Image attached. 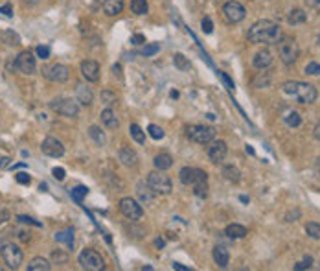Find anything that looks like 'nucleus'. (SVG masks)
Listing matches in <instances>:
<instances>
[{"label": "nucleus", "mask_w": 320, "mask_h": 271, "mask_svg": "<svg viewBox=\"0 0 320 271\" xmlns=\"http://www.w3.org/2000/svg\"><path fill=\"white\" fill-rule=\"evenodd\" d=\"M15 179H17V183H20V185H30V181H31V177L28 175L26 172H18L17 175H15Z\"/></svg>", "instance_id": "obj_47"}, {"label": "nucleus", "mask_w": 320, "mask_h": 271, "mask_svg": "<svg viewBox=\"0 0 320 271\" xmlns=\"http://www.w3.org/2000/svg\"><path fill=\"white\" fill-rule=\"evenodd\" d=\"M131 43H133V45H144V43H146V37H144L142 33H137V35L131 37Z\"/></svg>", "instance_id": "obj_51"}, {"label": "nucleus", "mask_w": 320, "mask_h": 271, "mask_svg": "<svg viewBox=\"0 0 320 271\" xmlns=\"http://www.w3.org/2000/svg\"><path fill=\"white\" fill-rule=\"evenodd\" d=\"M206 190H208V185H206V183H201V185H193V194H195L197 197H201V199H204V197H206V194H208Z\"/></svg>", "instance_id": "obj_42"}, {"label": "nucleus", "mask_w": 320, "mask_h": 271, "mask_svg": "<svg viewBox=\"0 0 320 271\" xmlns=\"http://www.w3.org/2000/svg\"><path fill=\"white\" fill-rule=\"evenodd\" d=\"M305 74L307 76H319L320 74V63H307L305 65Z\"/></svg>", "instance_id": "obj_45"}, {"label": "nucleus", "mask_w": 320, "mask_h": 271, "mask_svg": "<svg viewBox=\"0 0 320 271\" xmlns=\"http://www.w3.org/2000/svg\"><path fill=\"white\" fill-rule=\"evenodd\" d=\"M101 102L105 103V105H114L116 103V94L110 93V91H101Z\"/></svg>", "instance_id": "obj_40"}, {"label": "nucleus", "mask_w": 320, "mask_h": 271, "mask_svg": "<svg viewBox=\"0 0 320 271\" xmlns=\"http://www.w3.org/2000/svg\"><path fill=\"white\" fill-rule=\"evenodd\" d=\"M171 98H179V93H177V91H171Z\"/></svg>", "instance_id": "obj_59"}, {"label": "nucleus", "mask_w": 320, "mask_h": 271, "mask_svg": "<svg viewBox=\"0 0 320 271\" xmlns=\"http://www.w3.org/2000/svg\"><path fill=\"white\" fill-rule=\"evenodd\" d=\"M13 66L17 68L20 74H24V76L35 74L37 61H35V56H33V52H31V50H24V52H20V54L17 56V59H15Z\"/></svg>", "instance_id": "obj_9"}, {"label": "nucleus", "mask_w": 320, "mask_h": 271, "mask_svg": "<svg viewBox=\"0 0 320 271\" xmlns=\"http://www.w3.org/2000/svg\"><path fill=\"white\" fill-rule=\"evenodd\" d=\"M206 181H208V174L204 170L195 168V181H193V185H201V183H206Z\"/></svg>", "instance_id": "obj_44"}, {"label": "nucleus", "mask_w": 320, "mask_h": 271, "mask_svg": "<svg viewBox=\"0 0 320 271\" xmlns=\"http://www.w3.org/2000/svg\"><path fill=\"white\" fill-rule=\"evenodd\" d=\"M120 162L125 166V168H135L138 164V155L135 150H131L129 146H123V148H120Z\"/></svg>", "instance_id": "obj_16"}, {"label": "nucleus", "mask_w": 320, "mask_h": 271, "mask_svg": "<svg viewBox=\"0 0 320 271\" xmlns=\"http://www.w3.org/2000/svg\"><path fill=\"white\" fill-rule=\"evenodd\" d=\"M156 247H160V249H162V247H164V240H162V238H156Z\"/></svg>", "instance_id": "obj_58"}, {"label": "nucleus", "mask_w": 320, "mask_h": 271, "mask_svg": "<svg viewBox=\"0 0 320 271\" xmlns=\"http://www.w3.org/2000/svg\"><path fill=\"white\" fill-rule=\"evenodd\" d=\"M147 185L149 188L155 192V194H160V196H168L171 194L173 190V185H171V179L166 175L162 170H155L147 175Z\"/></svg>", "instance_id": "obj_4"}, {"label": "nucleus", "mask_w": 320, "mask_h": 271, "mask_svg": "<svg viewBox=\"0 0 320 271\" xmlns=\"http://www.w3.org/2000/svg\"><path fill=\"white\" fill-rule=\"evenodd\" d=\"M81 76L87 81H98L100 80V65L94 59H85L81 63Z\"/></svg>", "instance_id": "obj_15"}, {"label": "nucleus", "mask_w": 320, "mask_h": 271, "mask_svg": "<svg viewBox=\"0 0 320 271\" xmlns=\"http://www.w3.org/2000/svg\"><path fill=\"white\" fill-rule=\"evenodd\" d=\"M41 151L48 155V157H54V159H59L64 155V146L61 141H57L54 137H46L43 144H41Z\"/></svg>", "instance_id": "obj_13"}, {"label": "nucleus", "mask_w": 320, "mask_h": 271, "mask_svg": "<svg viewBox=\"0 0 320 271\" xmlns=\"http://www.w3.org/2000/svg\"><path fill=\"white\" fill-rule=\"evenodd\" d=\"M278 52H280V59L284 65H293L300 56V48L298 43L293 37H282L278 41Z\"/></svg>", "instance_id": "obj_3"}, {"label": "nucleus", "mask_w": 320, "mask_h": 271, "mask_svg": "<svg viewBox=\"0 0 320 271\" xmlns=\"http://www.w3.org/2000/svg\"><path fill=\"white\" fill-rule=\"evenodd\" d=\"M173 63L179 70H188L190 68V61L183 56V54H175L173 56Z\"/></svg>", "instance_id": "obj_36"}, {"label": "nucleus", "mask_w": 320, "mask_h": 271, "mask_svg": "<svg viewBox=\"0 0 320 271\" xmlns=\"http://www.w3.org/2000/svg\"><path fill=\"white\" fill-rule=\"evenodd\" d=\"M17 220H18V222H22V223H31V225H35V227H41V223H39V222H35L33 218H28V216H18Z\"/></svg>", "instance_id": "obj_50"}, {"label": "nucleus", "mask_w": 320, "mask_h": 271, "mask_svg": "<svg viewBox=\"0 0 320 271\" xmlns=\"http://www.w3.org/2000/svg\"><path fill=\"white\" fill-rule=\"evenodd\" d=\"M271 63H273V54L269 50H259L256 56H254V59H252V65L256 66V68H259V70L271 66Z\"/></svg>", "instance_id": "obj_19"}, {"label": "nucleus", "mask_w": 320, "mask_h": 271, "mask_svg": "<svg viewBox=\"0 0 320 271\" xmlns=\"http://www.w3.org/2000/svg\"><path fill=\"white\" fill-rule=\"evenodd\" d=\"M120 212L125 216L127 220H131V222H138L144 216V208H142V205L138 203L137 199L123 197V199H120Z\"/></svg>", "instance_id": "obj_11"}, {"label": "nucleus", "mask_w": 320, "mask_h": 271, "mask_svg": "<svg viewBox=\"0 0 320 271\" xmlns=\"http://www.w3.org/2000/svg\"><path fill=\"white\" fill-rule=\"evenodd\" d=\"M313 266V256H304V260H300L296 266H294V270L296 271H302V270H309Z\"/></svg>", "instance_id": "obj_43"}, {"label": "nucleus", "mask_w": 320, "mask_h": 271, "mask_svg": "<svg viewBox=\"0 0 320 271\" xmlns=\"http://www.w3.org/2000/svg\"><path fill=\"white\" fill-rule=\"evenodd\" d=\"M138 196H140V199H142V201H146V203H151V201L155 199V192L149 188V185H147V187H144V183H140V185H138Z\"/></svg>", "instance_id": "obj_33"}, {"label": "nucleus", "mask_w": 320, "mask_h": 271, "mask_svg": "<svg viewBox=\"0 0 320 271\" xmlns=\"http://www.w3.org/2000/svg\"><path fill=\"white\" fill-rule=\"evenodd\" d=\"M54 260H57V262H66V256H64V255H61L59 251H55V253H54Z\"/></svg>", "instance_id": "obj_53"}, {"label": "nucleus", "mask_w": 320, "mask_h": 271, "mask_svg": "<svg viewBox=\"0 0 320 271\" xmlns=\"http://www.w3.org/2000/svg\"><path fill=\"white\" fill-rule=\"evenodd\" d=\"M147 133H149V137H151V139H155V141L164 139V129H162V128H158V126H155V124H151V126L147 128Z\"/></svg>", "instance_id": "obj_38"}, {"label": "nucleus", "mask_w": 320, "mask_h": 271, "mask_svg": "<svg viewBox=\"0 0 320 271\" xmlns=\"http://www.w3.org/2000/svg\"><path fill=\"white\" fill-rule=\"evenodd\" d=\"M55 242L66 243L68 249H74V231L72 229H66V231H59L55 233Z\"/></svg>", "instance_id": "obj_27"}, {"label": "nucleus", "mask_w": 320, "mask_h": 271, "mask_svg": "<svg viewBox=\"0 0 320 271\" xmlns=\"http://www.w3.org/2000/svg\"><path fill=\"white\" fill-rule=\"evenodd\" d=\"M307 4L315 10H320V0H307Z\"/></svg>", "instance_id": "obj_54"}, {"label": "nucleus", "mask_w": 320, "mask_h": 271, "mask_svg": "<svg viewBox=\"0 0 320 271\" xmlns=\"http://www.w3.org/2000/svg\"><path fill=\"white\" fill-rule=\"evenodd\" d=\"M305 233L309 234L313 240H320V225L315 223V222H309L305 225Z\"/></svg>", "instance_id": "obj_37"}, {"label": "nucleus", "mask_w": 320, "mask_h": 271, "mask_svg": "<svg viewBox=\"0 0 320 271\" xmlns=\"http://www.w3.org/2000/svg\"><path fill=\"white\" fill-rule=\"evenodd\" d=\"M245 15H247V10H245V6L238 2V0H230L227 2L225 6H223V17L227 19V22L230 24H238L241 20L245 19Z\"/></svg>", "instance_id": "obj_10"}, {"label": "nucleus", "mask_w": 320, "mask_h": 271, "mask_svg": "<svg viewBox=\"0 0 320 271\" xmlns=\"http://www.w3.org/2000/svg\"><path fill=\"white\" fill-rule=\"evenodd\" d=\"M225 234L232 238V240H239V238H245L247 236V227L239 223H230L227 229H225Z\"/></svg>", "instance_id": "obj_22"}, {"label": "nucleus", "mask_w": 320, "mask_h": 271, "mask_svg": "<svg viewBox=\"0 0 320 271\" xmlns=\"http://www.w3.org/2000/svg\"><path fill=\"white\" fill-rule=\"evenodd\" d=\"M223 175H225V179L230 181V183H238L239 179H241V172H239L236 166L229 164V166H225V168H223Z\"/></svg>", "instance_id": "obj_30"}, {"label": "nucleus", "mask_w": 320, "mask_h": 271, "mask_svg": "<svg viewBox=\"0 0 320 271\" xmlns=\"http://www.w3.org/2000/svg\"><path fill=\"white\" fill-rule=\"evenodd\" d=\"M50 109L66 118H76L79 114V105L70 98H54L50 102Z\"/></svg>", "instance_id": "obj_8"}, {"label": "nucleus", "mask_w": 320, "mask_h": 271, "mask_svg": "<svg viewBox=\"0 0 320 271\" xmlns=\"http://www.w3.org/2000/svg\"><path fill=\"white\" fill-rule=\"evenodd\" d=\"M6 220H9V212L8 210H4V208H0V225L4 223Z\"/></svg>", "instance_id": "obj_52"}, {"label": "nucleus", "mask_w": 320, "mask_h": 271, "mask_svg": "<svg viewBox=\"0 0 320 271\" xmlns=\"http://www.w3.org/2000/svg\"><path fill=\"white\" fill-rule=\"evenodd\" d=\"M129 133H131V137H133L138 144H146V133L142 131V128H140L138 124H131V126H129Z\"/></svg>", "instance_id": "obj_32"}, {"label": "nucleus", "mask_w": 320, "mask_h": 271, "mask_svg": "<svg viewBox=\"0 0 320 271\" xmlns=\"http://www.w3.org/2000/svg\"><path fill=\"white\" fill-rule=\"evenodd\" d=\"M89 194V188L83 187V185H79V187L76 188H70V196H72V199L76 201V203H83V197Z\"/></svg>", "instance_id": "obj_35"}, {"label": "nucleus", "mask_w": 320, "mask_h": 271, "mask_svg": "<svg viewBox=\"0 0 320 271\" xmlns=\"http://www.w3.org/2000/svg\"><path fill=\"white\" fill-rule=\"evenodd\" d=\"M305 20H307V13H305L304 10H293L291 13H289V17H287V22L293 24V26L302 24V22H305Z\"/></svg>", "instance_id": "obj_29"}, {"label": "nucleus", "mask_w": 320, "mask_h": 271, "mask_svg": "<svg viewBox=\"0 0 320 271\" xmlns=\"http://www.w3.org/2000/svg\"><path fill=\"white\" fill-rule=\"evenodd\" d=\"M213 260H215V264H217L219 268H227L230 264L229 249L223 247V245H215V247H213Z\"/></svg>", "instance_id": "obj_20"}, {"label": "nucleus", "mask_w": 320, "mask_h": 271, "mask_svg": "<svg viewBox=\"0 0 320 271\" xmlns=\"http://www.w3.org/2000/svg\"><path fill=\"white\" fill-rule=\"evenodd\" d=\"M0 39H2V43H6L9 47L20 45V37H18L13 30H2V32H0Z\"/></svg>", "instance_id": "obj_26"}, {"label": "nucleus", "mask_w": 320, "mask_h": 271, "mask_svg": "<svg viewBox=\"0 0 320 271\" xmlns=\"http://www.w3.org/2000/svg\"><path fill=\"white\" fill-rule=\"evenodd\" d=\"M284 122L289 128H298V126L302 124V116H300V112H296V111H287L284 116Z\"/></svg>", "instance_id": "obj_31"}, {"label": "nucleus", "mask_w": 320, "mask_h": 271, "mask_svg": "<svg viewBox=\"0 0 320 271\" xmlns=\"http://www.w3.org/2000/svg\"><path fill=\"white\" fill-rule=\"evenodd\" d=\"M173 270H179V271H188L190 268H186V266H183V264H179V262H175L173 264Z\"/></svg>", "instance_id": "obj_57"}, {"label": "nucleus", "mask_w": 320, "mask_h": 271, "mask_svg": "<svg viewBox=\"0 0 320 271\" xmlns=\"http://www.w3.org/2000/svg\"><path fill=\"white\" fill-rule=\"evenodd\" d=\"M76 98H77V102L81 103V105L89 107V105L92 103V100H94V94H92V91L87 87V85L77 83L76 85Z\"/></svg>", "instance_id": "obj_17"}, {"label": "nucleus", "mask_w": 320, "mask_h": 271, "mask_svg": "<svg viewBox=\"0 0 320 271\" xmlns=\"http://www.w3.org/2000/svg\"><path fill=\"white\" fill-rule=\"evenodd\" d=\"M282 93L287 98L296 100L298 103H313L319 98L317 89L309 83H304V81H285L282 85Z\"/></svg>", "instance_id": "obj_2"}, {"label": "nucleus", "mask_w": 320, "mask_h": 271, "mask_svg": "<svg viewBox=\"0 0 320 271\" xmlns=\"http://www.w3.org/2000/svg\"><path fill=\"white\" fill-rule=\"evenodd\" d=\"M158 50H160V45H158V43H151V45H146V47H144L142 54L146 57H151V56H155V54H158Z\"/></svg>", "instance_id": "obj_41"}, {"label": "nucleus", "mask_w": 320, "mask_h": 271, "mask_svg": "<svg viewBox=\"0 0 320 271\" xmlns=\"http://www.w3.org/2000/svg\"><path fill=\"white\" fill-rule=\"evenodd\" d=\"M131 11L135 15H146L149 11V6L146 0H131Z\"/></svg>", "instance_id": "obj_34"}, {"label": "nucleus", "mask_w": 320, "mask_h": 271, "mask_svg": "<svg viewBox=\"0 0 320 271\" xmlns=\"http://www.w3.org/2000/svg\"><path fill=\"white\" fill-rule=\"evenodd\" d=\"M153 162H155L156 170H162V172H166V170H169L171 166H173V157H171L169 153H158Z\"/></svg>", "instance_id": "obj_23"}, {"label": "nucleus", "mask_w": 320, "mask_h": 271, "mask_svg": "<svg viewBox=\"0 0 320 271\" xmlns=\"http://www.w3.org/2000/svg\"><path fill=\"white\" fill-rule=\"evenodd\" d=\"M0 255H2L4 262L8 264V268H11V270H18L22 260H24V253L15 243H0Z\"/></svg>", "instance_id": "obj_6"}, {"label": "nucleus", "mask_w": 320, "mask_h": 271, "mask_svg": "<svg viewBox=\"0 0 320 271\" xmlns=\"http://www.w3.org/2000/svg\"><path fill=\"white\" fill-rule=\"evenodd\" d=\"M24 2H26V4L28 2H30V4H37V0H24Z\"/></svg>", "instance_id": "obj_60"}, {"label": "nucleus", "mask_w": 320, "mask_h": 271, "mask_svg": "<svg viewBox=\"0 0 320 271\" xmlns=\"http://www.w3.org/2000/svg\"><path fill=\"white\" fill-rule=\"evenodd\" d=\"M122 10H123V0H103V11L109 17L120 15Z\"/></svg>", "instance_id": "obj_21"}, {"label": "nucleus", "mask_w": 320, "mask_h": 271, "mask_svg": "<svg viewBox=\"0 0 320 271\" xmlns=\"http://www.w3.org/2000/svg\"><path fill=\"white\" fill-rule=\"evenodd\" d=\"M77 262L83 270L87 271H101L105 268V262L101 258V255L94 249H83L77 256Z\"/></svg>", "instance_id": "obj_7"}, {"label": "nucleus", "mask_w": 320, "mask_h": 271, "mask_svg": "<svg viewBox=\"0 0 320 271\" xmlns=\"http://www.w3.org/2000/svg\"><path fill=\"white\" fill-rule=\"evenodd\" d=\"M229 153V148H227V142L225 141H212L210 146H208V159L213 164H219L225 160Z\"/></svg>", "instance_id": "obj_14"}, {"label": "nucleus", "mask_w": 320, "mask_h": 271, "mask_svg": "<svg viewBox=\"0 0 320 271\" xmlns=\"http://www.w3.org/2000/svg\"><path fill=\"white\" fill-rule=\"evenodd\" d=\"M179 179L181 183L186 185V187H193V181H195V168H190V166H184L181 172H179Z\"/></svg>", "instance_id": "obj_28"}, {"label": "nucleus", "mask_w": 320, "mask_h": 271, "mask_svg": "<svg viewBox=\"0 0 320 271\" xmlns=\"http://www.w3.org/2000/svg\"><path fill=\"white\" fill-rule=\"evenodd\" d=\"M100 118H101V124H103L107 129H118L120 128L118 116H116V112L112 111V109H105V111H101Z\"/></svg>", "instance_id": "obj_18"}, {"label": "nucleus", "mask_w": 320, "mask_h": 271, "mask_svg": "<svg viewBox=\"0 0 320 271\" xmlns=\"http://www.w3.org/2000/svg\"><path fill=\"white\" fill-rule=\"evenodd\" d=\"M0 13H4L6 17H13V6L11 4H4V6H0Z\"/></svg>", "instance_id": "obj_49"}, {"label": "nucleus", "mask_w": 320, "mask_h": 271, "mask_svg": "<svg viewBox=\"0 0 320 271\" xmlns=\"http://www.w3.org/2000/svg\"><path fill=\"white\" fill-rule=\"evenodd\" d=\"M35 54L39 59H43V61H46V59H50V54H52V50H50V47H46V45H39V47L35 48Z\"/></svg>", "instance_id": "obj_39"}, {"label": "nucleus", "mask_w": 320, "mask_h": 271, "mask_svg": "<svg viewBox=\"0 0 320 271\" xmlns=\"http://www.w3.org/2000/svg\"><path fill=\"white\" fill-rule=\"evenodd\" d=\"M201 26H202V32H204V33H212V32H213V22H212L210 17H204L201 22Z\"/></svg>", "instance_id": "obj_46"}, {"label": "nucleus", "mask_w": 320, "mask_h": 271, "mask_svg": "<svg viewBox=\"0 0 320 271\" xmlns=\"http://www.w3.org/2000/svg\"><path fill=\"white\" fill-rule=\"evenodd\" d=\"M43 74H45L50 81H54V83H64V81H68V78H70V68L66 65H61V63H55V65H52V66L43 68Z\"/></svg>", "instance_id": "obj_12"}, {"label": "nucleus", "mask_w": 320, "mask_h": 271, "mask_svg": "<svg viewBox=\"0 0 320 271\" xmlns=\"http://www.w3.org/2000/svg\"><path fill=\"white\" fill-rule=\"evenodd\" d=\"M9 157H0V168H6V166H8L9 164Z\"/></svg>", "instance_id": "obj_55"}, {"label": "nucleus", "mask_w": 320, "mask_h": 271, "mask_svg": "<svg viewBox=\"0 0 320 271\" xmlns=\"http://www.w3.org/2000/svg\"><path fill=\"white\" fill-rule=\"evenodd\" d=\"M52 175H54L57 181H63V179L66 177V172H64V168H54L52 170Z\"/></svg>", "instance_id": "obj_48"}, {"label": "nucleus", "mask_w": 320, "mask_h": 271, "mask_svg": "<svg viewBox=\"0 0 320 271\" xmlns=\"http://www.w3.org/2000/svg\"><path fill=\"white\" fill-rule=\"evenodd\" d=\"M89 135H91L92 141L96 142V146L103 148V146L107 144V137H105V133H103L101 128H98V126H91V128H89Z\"/></svg>", "instance_id": "obj_25"}, {"label": "nucleus", "mask_w": 320, "mask_h": 271, "mask_svg": "<svg viewBox=\"0 0 320 271\" xmlns=\"http://www.w3.org/2000/svg\"><path fill=\"white\" fill-rule=\"evenodd\" d=\"M313 135H315V139H317V141H320V122L317 124V126H315V129H313Z\"/></svg>", "instance_id": "obj_56"}, {"label": "nucleus", "mask_w": 320, "mask_h": 271, "mask_svg": "<svg viewBox=\"0 0 320 271\" xmlns=\"http://www.w3.org/2000/svg\"><path fill=\"white\" fill-rule=\"evenodd\" d=\"M186 137L197 144H210L215 137V129L212 126H204V124H193V126L186 128Z\"/></svg>", "instance_id": "obj_5"}, {"label": "nucleus", "mask_w": 320, "mask_h": 271, "mask_svg": "<svg viewBox=\"0 0 320 271\" xmlns=\"http://www.w3.org/2000/svg\"><path fill=\"white\" fill-rule=\"evenodd\" d=\"M282 39V30L273 20H258L248 30V41L254 45H274Z\"/></svg>", "instance_id": "obj_1"}, {"label": "nucleus", "mask_w": 320, "mask_h": 271, "mask_svg": "<svg viewBox=\"0 0 320 271\" xmlns=\"http://www.w3.org/2000/svg\"><path fill=\"white\" fill-rule=\"evenodd\" d=\"M52 270V266H50V262L43 258V256H35V258H31L30 264H28V271H50Z\"/></svg>", "instance_id": "obj_24"}]
</instances>
